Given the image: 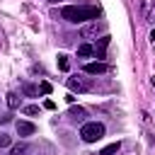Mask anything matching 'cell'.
<instances>
[{
	"label": "cell",
	"mask_w": 155,
	"mask_h": 155,
	"mask_svg": "<svg viewBox=\"0 0 155 155\" xmlns=\"http://www.w3.org/2000/svg\"><path fill=\"white\" fill-rule=\"evenodd\" d=\"M63 19L73 22V24H82V22H94L99 17V5H68L61 10Z\"/></svg>",
	"instance_id": "6da1fadb"
},
{
	"label": "cell",
	"mask_w": 155,
	"mask_h": 155,
	"mask_svg": "<svg viewBox=\"0 0 155 155\" xmlns=\"http://www.w3.org/2000/svg\"><path fill=\"white\" fill-rule=\"evenodd\" d=\"M102 136H104V124H99V121H85L82 128H80V138L85 143H94Z\"/></svg>",
	"instance_id": "7a4b0ae2"
},
{
	"label": "cell",
	"mask_w": 155,
	"mask_h": 155,
	"mask_svg": "<svg viewBox=\"0 0 155 155\" xmlns=\"http://www.w3.org/2000/svg\"><path fill=\"white\" fill-rule=\"evenodd\" d=\"M65 85H68L70 92H87V90H90V82H85L82 78H68Z\"/></svg>",
	"instance_id": "3957f363"
},
{
	"label": "cell",
	"mask_w": 155,
	"mask_h": 155,
	"mask_svg": "<svg viewBox=\"0 0 155 155\" xmlns=\"http://www.w3.org/2000/svg\"><path fill=\"white\" fill-rule=\"evenodd\" d=\"M85 73H90V75H104V73H109V65L107 63H87L85 65Z\"/></svg>",
	"instance_id": "277c9868"
},
{
	"label": "cell",
	"mask_w": 155,
	"mask_h": 155,
	"mask_svg": "<svg viewBox=\"0 0 155 155\" xmlns=\"http://www.w3.org/2000/svg\"><path fill=\"white\" fill-rule=\"evenodd\" d=\"M99 29H102V24L94 19V22H90V24H85L82 29H80V34L85 36V39H90V36H97L99 34Z\"/></svg>",
	"instance_id": "5b68a950"
},
{
	"label": "cell",
	"mask_w": 155,
	"mask_h": 155,
	"mask_svg": "<svg viewBox=\"0 0 155 155\" xmlns=\"http://www.w3.org/2000/svg\"><path fill=\"white\" fill-rule=\"evenodd\" d=\"M68 116L73 119V121H80V124H85V119H87V111L82 109V107H70V111H68Z\"/></svg>",
	"instance_id": "8992f818"
},
{
	"label": "cell",
	"mask_w": 155,
	"mask_h": 155,
	"mask_svg": "<svg viewBox=\"0 0 155 155\" xmlns=\"http://www.w3.org/2000/svg\"><path fill=\"white\" fill-rule=\"evenodd\" d=\"M34 131H36V126L31 121H17V133L19 136H31Z\"/></svg>",
	"instance_id": "52a82bcc"
},
{
	"label": "cell",
	"mask_w": 155,
	"mask_h": 155,
	"mask_svg": "<svg viewBox=\"0 0 155 155\" xmlns=\"http://www.w3.org/2000/svg\"><path fill=\"white\" fill-rule=\"evenodd\" d=\"M107 44H109V36H102V39H99V44H97V46H92L97 58H104V48H107Z\"/></svg>",
	"instance_id": "ba28073f"
},
{
	"label": "cell",
	"mask_w": 155,
	"mask_h": 155,
	"mask_svg": "<svg viewBox=\"0 0 155 155\" xmlns=\"http://www.w3.org/2000/svg\"><path fill=\"white\" fill-rule=\"evenodd\" d=\"M27 153H29V145L27 143H17V145L10 148V155H27Z\"/></svg>",
	"instance_id": "9c48e42d"
},
{
	"label": "cell",
	"mask_w": 155,
	"mask_h": 155,
	"mask_svg": "<svg viewBox=\"0 0 155 155\" xmlns=\"http://www.w3.org/2000/svg\"><path fill=\"white\" fill-rule=\"evenodd\" d=\"M19 102H22V97H19L17 92H10V94H7V107H10V109H17Z\"/></svg>",
	"instance_id": "30bf717a"
},
{
	"label": "cell",
	"mask_w": 155,
	"mask_h": 155,
	"mask_svg": "<svg viewBox=\"0 0 155 155\" xmlns=\"http://www.w3.org/2000/svg\"><path fill=\"white\" fill-rule=\"evenodd\" d=\"M78 56H80V58H87V56H94V48H92L90 44H82V46L78 48Z\"/></svg>",
	"instance_id": "8fae6325"
},
{
	"label": "cell",
	"mask_w": 155,
	"mask_h": 155,
	"mask_svg": "<svg viewBox=\"0 0 155 155\" xmlns=\"http://www.w3.org/2000/svg\"><path fill=\"white\" fill-rule=\"evenodd\" d=\"M119 150H121V143L116 140V143H111V145H107V148H104V150H102L99 155H116Z\"/></svg>",
	"instance_id": "7c38bea8"
},
{
	"label": "cell",
	"mask_w": 155,
	"mask_h": 155,
	"mask_svg": "<svg viewBox=\"0 0 155 155\" xmlns=\"http://www.w3.org/2000/svg\"><path fill=\"white\" fill-rule=\"evenodd\" d=\"M22 92H24V94H27V97H36V94H39V90H36V87H34V85H27V82H24V85H22Z\"/></svg>",
	"instance_id": "4fadbf2b"
},
{
	"label": "cell",
	"mask_w": 155,
	"mask_h": 155,
	"mask_svg": "<svg viewBox=\"0 0 155 155\" xmlns=\"http://www.w3.org/2000/svg\"><path fill=\"white\" fill-rule=\"evenodd\" d=\"M58 68H61V70H68V68H70V63H68V56H65V53H58Z\"/></svg>",
	"instance_id": "5bb4252c"
},
{
	"label": "cell",
	"mask_w": 155,
	"mask_h": 155,
	"mask_svg": "<svg viewBox=\"0 0 155 155\" xmlns=\"http://www.w3.org/2000/svg\"><path fill=\"white\" fill-rule=\"evenodd\" d=\"M24 114H27V116H36V114H39V107L29 104V107H24Z\"/></svg>",
	"instance_id": "9a60e30c"
},
{
	"label": "cell",
	"mask_w": 155,
	"mask_h": 155,
	"mask_svg": "<svg viewBox=\"0 0 155 155\" xmlns=\"http://www.w3.org/2000/svg\"><path fill=\"white\" fill-rule=\"evenodd\" d=\"M10 145V136L7 133H0V148H7Z\"/></svg>",
	"instance_id": "2e32d148"
},
{
	"label": "cell",
	"mask_w": 155,
	"mask_h": 155,
	"mask_svg": "<svg viewBox=\"0 0 155 155\" xmlns=\"http://www.w3.org/2000/svg\"><path fill=\"white\" fill-rule=\"evenodd\" d=\"M41 92L48 94V92H51V85H48V82H41Z\"/></svg>",
	"instance_id": "e0dca14e"
},
{
	"label": "cell",
	"mask_w": 155,
	"mask_h": 155,
	"mask_svg": "<svg viewBox=\"0 0 155 155\" xmlns=\"http://www.w3.org/2000/svg\"><path fill=\"white\" fill-rule=\"evenodd\" d=\"M150 82H153V87H155V78H153V80H150Z\"/></svg>",
	"instance_id": "ac0fdd59"
},
{
	"label": "cell",
	"mask_w": 155,
	"mask_h": 155,
	"mask_svg": "<svg viewBox=\"0 0 155 155\" xmlns=\"http://www.w3.org/2000/svg\"><path fill=\"white\" fill-rule=\"evenodd\" d=\"M48 2H61V0H48Z\"/></svg>",
	"instance_id": "d6986e66"
}]
</instances>
